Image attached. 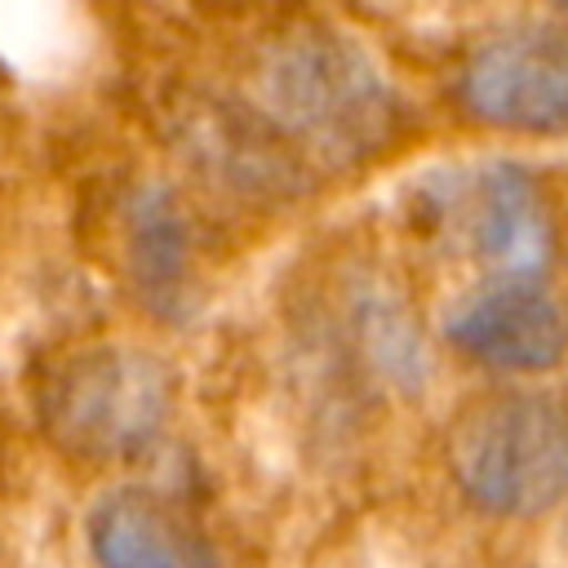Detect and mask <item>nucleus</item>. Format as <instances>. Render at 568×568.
Here are the masks:
<instances>
[{"label":"nucleus","mask_w":568,"mask_h":568,"mask_svg":"<svg viewBox=\"0 0 568 568\" xmlns=\"http://www.w3.org/2000/svg\"><path fill=\"white\" fill-rule=\"evenodd\" d=\"M266 115L328 164H359L395 142L404 102L373 58L320 27L284 36L257 71Z\"/></svg>","instance_id":"obj_1"},{"label":"nucleus","mask_w":568,"mask_h":568,"mask_svg":"<svg viewBox=\"0 0 568 568\" xmlns=\"http://www.w3.org/2000/svg\"><path fill=\"white\" fill-rule=\"evenodd\" d=\"M448 470L488 515L532 519L568 497V399L506 390L470 404L448 430Z\"/></svg>","instance_id":"obj_2"},{"label":"nucleus","mask_w":568,"mask_h":568,"mask_svg":"<svg viewBox=\"0 0 568 568\" xmlns=\"http://www.w3.org/2000/svg\"><path fill=\"white\" fill-rule=\"evenodd\" d=\"M173 404L169 368L129 346H98L67 359L44 390L53 444L84 462H124L151 448Z\"/></svg>","instance_id":"obj_3"},{"label":"nucleus","mask_w":568,"mask_h":568,"mask_svg":"<svg viewBox=\"0 0 568 568\" xmlns=\"http://www.w3.org/2000/svg\"><path fill=\"white\" fill-rule=\"evenodd\" d=\"M457 102L501 133H568V36L555 27H506L462 67Z\"/></svg>","instance_id":"obj_4"},{"label":"nucleus","mask_w":568,"mask_h":568,"mask_svg":"<svg viewBox=\"0 0 568 568\" xmlns=\"http://www.w3.org/2000/svg\"><path fill=\"white\" fill-rule=\"evenodd\" d=\"M444 337L484 368L537 373L568 355V311L541 280L493 275L448 311Z\"/></svg>","instance_id":"obj_5"},{"label":"nucleus","mask_w":568,"mask_h":568,"mask_svg":"<svg viewBox=\"0 0 568 568\" xmlns=\"http://www.w3.org/2000/svg\"><path fill=\"white\" fill-rule=\"evenodd\" d=\"M462 235L493 275L541 280L555 253V217L528 169L493 160L475 169L457 191Z\"/></svg>","instance_id":"obj_6"},{"label":"nucleus","mask_w":568,"mask_h":568,"mask_svg":"<svg viewBox=\"0 0 568 568\" xmlns=\"http://www.w3.org/2000/svg\"><path fill=\"white\" fill-rule=\"evenodd\" d=\"M89 550L98 568H217L213 546L142 488H120L93 506Z\"/></svg>","instance_id":"obj_7"},{"label":"nucleus","mask_w":568,"mask_h":568,"mask_svg":"<svg viewBox=\"0 0 568 568\" xmlns=\"http://www.w3.org/2000/svg\"><path fill=\"white\" fill-rule=\"evenodd\" d=\"M129 271L151 311L178 315L191 284V226L164 186H146L129 204Z\"/></svg>","instance_id":"obj_8"},{"label":"nucleus","mask_w":568,"mask_h":568,"mask_svg":"<svg viewBox=\"0 0 568 568\" xmlns=\"http://www.w3.org/2000/svg\"><path fill=\"white\" fill-rule=\"evenodd\" d=\"M550 4H555V9H559V13L568 18V0H550Z\"/></svg>","instance_id":"obj_9"}]
</instances>
